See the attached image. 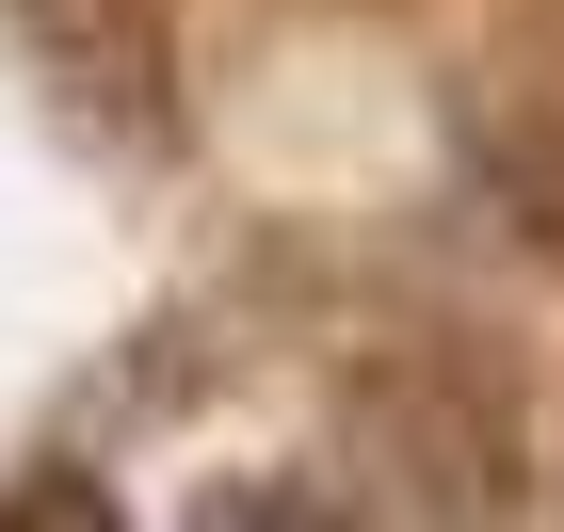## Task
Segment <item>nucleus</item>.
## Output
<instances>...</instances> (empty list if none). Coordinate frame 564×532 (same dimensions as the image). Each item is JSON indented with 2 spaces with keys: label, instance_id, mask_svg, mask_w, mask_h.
<instances>
[{
  "label": "nucleus",
  "instance_id": "f03ea898",
  "mask_svg": "<svg viewBox=\"0 0 564 532\" xmlns=\"http://www.w3.org/2000/svg\"><path fill=\"white\" fill-rule=\"evenodd\" d=\"M194 532H339V500H323V485H226Z\"/></svg>",
  "mask_w": 564,
  "mask_h": 532
},
{
  "label": "nucleus",
  "instance_id": "7ed1b4c3",
  "mask_svg": "<svg viewBox=\"0 0 564 532\" xmlns=\"http://www.w3.org/2000/svg\"><path fill=\"white\" fill-rule=\"evenodd\" d=\"M517 194H532V242L564 259V162H549V145H517Z\"/></svg>",
  "mask_w": 564,
  "mask_h": 532
},
{
  "label": "nucleus",
  "instance_id": "f257e3e1",
  "mask_svg": "<svg viewBox=\"0 0 564 532\" xmlns=\"http://www.w3.org/2000/svg\"><path fill=\"white\" fill-rule=\"evenodd\" d=\"M0 532H130V517H113V485H97V468H33V485L0 500Z\"/></svg>",
  "mask_w": 564,
  "mask_h": 532
}]
</instances>
